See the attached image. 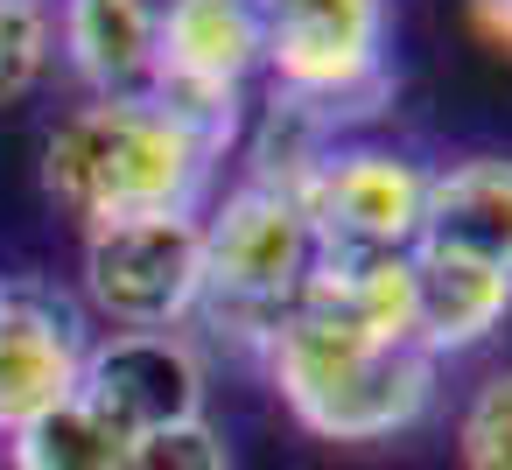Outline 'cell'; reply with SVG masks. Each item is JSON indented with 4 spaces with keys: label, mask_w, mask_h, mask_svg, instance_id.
Listing matches in <instances>:
<instances>
[{
    "label": "cell",
    "mask_w": 512,
    "mask_h": 470,
    "mask_svg": "<svg viewBox=\"0 0 512 470\" xmlns=\"http://www.w3.org/2000/svg\"><path fill=\"white\" fill-rule=\"evenodd\" d=\"M260 351L281 407L323 442H393L435 400V358L414 337L372 330L337 309L295 302Z\"/></svg>",
    "instance_id": "obj_1"
},
{
    "label": "cell",
    "mask_w": 512,
    "mask_h": 470,
    "mask_svg": "<svg viewBox=\"0 0 512 470\" xmlns=\"http://www.w3.org/2000/svg\"><path fill=\"white\" fill-rule=\"evenodd\" d=\"M211 155L141 92V99H92L64 113L43 141V190L92 232L155 211H197Z\"/></svg>",
    "instance_id": "obj_2"
},
{
    "label": "cell",
    "mask_w": 512,
    "mask_h": 470,
    "mask_svg": "<svg viewBox=\"0 0 512 470\" xmlns=\"http://www.w3.org/2000/svg\"><path fill=\"white\" fill-rule=\"evenodd\" d=\"M309 267H316V239H309V218L295 204V183L246 176L204 218V295H197V309L218 330L267 344L288 323V309L302 302Z\"/></svg>",
    "instance_id": "obj_3"
},
{
    "label": "cell",
    "mask_w": 512,
    "mask_h": 470,
    "mask_svg": "<svg viewBox=\"0 0 512 470\" xmlns=\"http://www.w3.org/2000/svg\"><path fill=\"white\" fill-rule=\"evenodd\" d=\"M253 15L260 71H274V92L323 113L330 127L344 113H372V99L393 92L386 0H253Z\"/></svg>",
    "instance_id": "obj_4"
},
{
    "label": "cell",
    "mask_w": 512,
    "mask_h": 470,
    "mask_svg": "<svg viewBox=\"0 0 512 470\" xmlns=\"http://www.w3.org/2000/svg\"><path fill=\"white\" fill-rule=\"evenodd\" d=\"M295 204L309 218L316 253L337 260H393L421 246L428 169L393 148H323L295 176Z\"/></svg>",
    "instance_id": "obj_5"
},
{
    "label": "cell",
    "mask_w": 512,
    "mask_h": 470,
    "mask_svg": "<svg viewBox=\"0 0 512 470\" xmlns=\"http://www.w3.org/2000/svg\"><path fill=\"white\" fill-rule=\"evenodd\" d=\"M85 295L113 330H176L204 295V218L155 211L85 232Z\"/></svg>",
    "instance_id": "obj_6"
},
{
    "label": "cell",
    "mask_w": 512,
    "mask_h": 470,
    "mask_svg": "<svg viewBox=\"0 0 512 470\" xmlns=\"http://www.w3.org/2000/svg\"><path fill=\"white\" fill-rule=\"evenodd\" d=\"M78 400L127 442L204 421V358L176 330H113L85 344Z\"/></svg>",
    "instance_id": "obj_7"
},
{
    "label": "cell",
    "mask_w": 512,
    "mask_h": 470,
    "mask_svg": "<svg viewBox=\"0 0 512 470\" xmlns=\"http://www.w3.org/2000/svg\"><path fill=\"white\" fill-rule=\"evenodd\" d=\"M78 372H85V337L71 309L43 288L0 281V435H15L57 400H71Z\"/></svg>",
    "instance_id": "obj_8"
},
{
    "label": "cell",
    "mask_w": 512,
    "mask_h": 470,
    "mask_svg": "<svg viewBox=\"0 0 512 470\" xmlns=\"http://www.w3.org/2000/svg\"><path fill=\"white\" fill-rule=\"evenodd\" d=\"M253 71H260V15H253V0H162L155 85L148 92L246 99Z\"/></svg>",
    "instance_id": "obj_9"
},
{
    "label": "cell",
    "mask_w": 512,
    "mask_h": 470,
    "mask_svg": "<svg viewBox=\"0 0 512 470\" xmlns=\"http://www.w3.org/2000/svg\"><path fill=\"white\" fill-rule=\"evenodd\" d=\"M505 316H512V281L505 274H491L477 260H456V253H435V246L407 253V330L435 365L477 351Z\"/></svg>",
    "instance_id": "obj_10"
},
{
    "label": "cell",
    "mask_w": 512,
    "mask_h": 470,
    "mask_svg": "<svg viewBox=\"0 0 512 470\" xmlns=\"http://www.w3.org/2000/svg\"><path fill=\"white\" fill-rule=\"evenodd\" d=\"M421 246L512 281V155H463L449 169H428Z\"/></svg>",
    "instance_id": "obj_11"
},
{
    "label": "cell",
    "mask_w": 512,
    "mask_h": 470,
    "mask_svg": "<svg viewBox=\"0 0 512 470\" xmlns=\"http://www.w3.org/2000/svg\"><path fill=\"white\" fill-rule=\"evenodd\" d=\"M162 0H64L57 43L99 99H141L155 85Z\"/></svg>",
    "instance_id": "obj_12"
},
{
    "label": "cell",
    "mask_w": 512,
    "mask_h": 470,
    "mask_svg": "<svg viewBox=\"0 0 512 470\" xmlns=\"http://www.w3.org/2000/svg\"><path fill=\"white\" fill-rule=\"evenodd\" d=\"M8 456L15 470H113L127 456V435H113L78 393L57 400L50 414H36L29 428L8 435Z\"/></svg>",
    "instance_id": "obj_13"
},
{
    "label": "cell",
    "mask_w": 512,
    "mask_h": 470,
    "mask_svg": "<svg viewBox=\"0 0 512 470\" xmlns=\"http://www.w3.org/2000/svg\"><path fill=\"white\" fill-rule=\"evenodd\" d=\"M57 50V22L43 0H0V106L36 92V78L50 71Z\"/></svg>",
    "instance_id": "obj_14"
},
{
    "label": "cell",
    "mask_w": 512,
    "mask_h": 470,
    "mask_svg": "<svg viewBox=\"0 0 512 470\" xmlns=\"http://www.w3.org/2000/svg\"><path fill=\"white\" fill-rule=\"evenodd\" d=\"M463 470H512V372H491L456 421Z\"/></svg>",
    "instance_id": "obj_15"
},
{
    "label": "cell",
    "mask_w": 512,
    "mask_h": 470,
    "mask_svg": "<svg viewBox=\"0 0 512 470\" xmlns=\"http://www.w3.org/2000/svg\"><path fill=\"white\" fill-rule=\"evenodd\" d=\"M113 470H232V449L218 442L211 421H190V428H162V435L127 442V456Z\"/></svg>",
    "instance_id": "obj_16"
},
{
    "label": "cell",
    "mask_w": 512,
    "mask_h": 470,
    "mask_svg": "<svg viewBox=\"0 0 512 470\" xmlns=\"http://www.w3.org/2000/svg\"><path fill=\"white\" fill-rule=\"evenodd\" d=\"M463 15H470V36L512 64V0H463Z\"/></svg>",
    "instance_id": "obj_17"
}]
</instances>
